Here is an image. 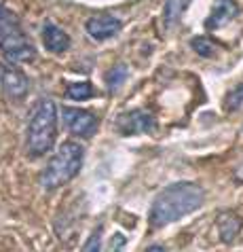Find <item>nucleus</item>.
<instances>
[{
	"instance_id": "f3484780",
	"label": "nucleus",
	"mask_w": 243,
	"mask_h": 252,
	"mask_svg": "<svg viewBox=\"0 0 243 252\" xmlns=\"http://www.w3.org/2000/svg\"><path fill=\"white\" fill-rule=\"evenodd\" d=\"M243 106V85H239L235 92L226 97V108L228 110H237Z\"/></svg>"
},
{
	"instance_id": "ddd939ff",
	"label": "nucleus",
	"mask_w": 243,
	"mask_h": 252,
	"mask_svg": "<svg viewBox=\"0 0 243 252\" xmlns=\"http://www.w3.org/2000/svg\"><path fill=\"white\" fill-rule=\"evenodd\" d=\"M184 0H167L165 2V13H163V22L165 28H171L180 19V15L184 13Z\"/></svg>"
},
{
	"instance_id": "20e7f679",
	"label": "nucleus",
	"mask_w": 243,
	"mask_h": 252,
	"mask_svg": "<svg viewBox=\"0 0 243 252\" xmlns=\"http://www.w3.org/2000/svg\"><path fill=\"white\" fill-rule=\"evenodd\" d=\"M82 159H85V149L79 142L68 140V142L59 146L53 159L47 163L40 183H43L45 189H57L61 185L70 183L76 174L81 172Z\"/></svg>"
},
{
	"instance_id": "7ed1b4c3",
	"label": "nucleus",
	"mask_w": 243,
	"mask_h": 252,
	"mask_svg": "<svg viewBox=\"0 0 243 252\" xmlns=\"http://www.w3.org/2000/svg\"><path fill=\"white\" fill-rule=\"evenodd\" d=\"M0 51L13 64L32 62L36 58V51H34L19 17L2 4H0Z\"/></svg>"
},
{
	"instance_id": "0eeeda50",
	"label": "nucleus",
	"mask_w": 243,
	"mask_h": 252,
	"mask_svg": "<svg viewBox=\"0 0 243 252\" xmlns=\"http://www.w3.org/2000/svg\"><path fill=\"white\" fill-rule=\"evenodd\" d=\"M155 117L146 110H129V113H123L116 119V125H119V131L125 136H135V134H146V131L155 129Z\"/></svg>"
},
{
	"instance_id": "423d86ee",
	"label": "nucleus",
	"mask_w": 243,
	"mask_h": 252,
	"mask_svg": "<svg viewBox=\"0 0 243 252\" xmlns=\"http://www.w3.org/2000/svg\"><path fill=\"white\" fill-rule=\"evenodd\" d=\"M0 83H2V89L6 92V95L13 97V100L26 97L27 87H30L27 76L15 64H9V62L0 64Z\"/></svg>"
},
{
	"instance_id": "9d476101",
	"label": "nucleus",
	"mask_w": 243,
	"mask_h": 252,
	"mask_svg": "<svg viewBox=\"0 0 243 252\" xmlns=\"http://www.w3.org/2000/svg\"><path fill=\"white\" fill-rule=\"evenodd\" d=\"M237 13H239L237 2H233V0H216L214 9H212V15L207 17L205 26L210 28V30H218V28H222L226 22H231Z\"/></svg>"
},
{
	"instance_id": "6ab92c4d",
	"label": "nucleus",
	"mask_w": 243,
	"mask_h": 252,
	"mask_svg": "<svg viewBox=\"0 0 243 252\" xmlns=\"http://www.w3.org/2000/svg\"><path fill=\"white\" fill-rule=\"evenodd\" d=\"M237 178H239V180H243V163L239 165V170H237Z\"/></svg>"
},
{
	"instance_id": "dca6fc26",
	"label": "nucleus",
	"mask_w": 243,
	"mask_h": 252,
	"mask_svg": "<svg viewBox=\"0 0 243 252\" xmlns=\"http://www.w3.org/2000/svg\"><path fill=\"white\" fill-rule=\"evenodd\" d=\"M102 248V227H97L91 235H89V240L85 242V246L81 248V252H100Z\"/></svg>"
},
{
	"instance_id": "2eb2a0df",
	"label": "nucleus",
	"mask_w": 243,
	"mask_h": 252,
	"mask_svg": "<svg viewBox=\"0 0 243 252\" xmlns=\"http://www.w3.org/2000/svg\"><path fill=\"white\" fill-rule=\"evenodd\" d=\"M190 45L201 58H210V55H214V51H216V47L212 45V40L205 38V36H194L190 40Z\"/></svg>"
},
{
	"instance_id": "9b49d317",
	"label": "nucleus",
	"mask_w": 243,
	"mask_h": 252,
	"mask_svg": "<svg viewBox=\"0 0 243 252\" xmlns=\"http://www.w3.org/2000/svg\"><path fill=\"white\" fill-rule=\"evenodd\" d=\"M218 231H220L222 242H226V244L233 242L235 237H237V233L241 231V219L233 212H224L218 219Z\"/></svg>"
},
{
	"instance_id": "f257e3e1",
	"label": "nucleus",
	"mask_w": 243,
	"mask_h": 252,
	"mask_svg": "<svg viewBox=\"0 0 243 252\" xmlns=\"http://www.w3.org/2000/svg\"><path fill=\"white\" fill-rule=\"evenodd\" d=\"M205 199V191L194 183H176L165 187L150 206L148 222L152 229L167 227L199 210Z\"/></svg>"
},
{
	"instance_id": "4468645a",
	"label": "nucleus",
	"mask_w": 243,
	"mask_h": 252,
	"mask_svg": "<svg viewBox=\"0 0 243 252\" xmlns=\"http://www.w3.org/2000/svg\"><path fill=\"white\" fill-rule=\"evenodd\" d=\"M127 74H129V70L125 64H119V66H114V68H110L108 70V74H106V85L110 92H114V89H119L125 81H127Z\"/></svg>"
},
{
	"instance_id": "f8f14e48",
	"label": "nucleus",
	"mask_w": 243,
	"mask_h": 252,
	"mask_svg": "<svg viewBox=\"0 0 243 252\" xmlns=\"http://www.w3.org/2000/svg\"><path fill=\"white\" fill-rule=\"evenodd\" d=\"M68 97L70 100H79V102H85V100H91L95 97V87L91 85L89 81H81V83H68Z\"/></svg>"
},
{
	"instance_id": "6e6552de",
	"label": "nucleus",
	"mask_w": 243,
	"mask_h": 252,
	"mask_svg": "<svg viewBox=\"0 0 243 252\" xmlns=\"http://www.w3.org/2000/svg\"><path fill=\"white\" fill-rule=\"evenodd\" d=\"M121 28H123L121 19L114 17V15H108V13H102V15L89 17L87 24H85L87 34L91 38H95V40H108V38H112V36H116V34L121 32Z\"/></svg>"
},
{
	"instance_id": "1a4fd4ad",
	"label": "nucleus",
	"mask_w": 243,
	"mask_h": 252,
	"mask_svg": "<svg viewBox=\"0 0 243 252\" xmlns=\"http://www.w3.org/2000/svg\"><path fill=\"white\" fill-rule=\"evenodd\" d=\"M43 45L51 53H64L70 49V36L59 26H55L53 22H47L43 28Z\"/></svg>"
},
{
	"instance_id": "f03ea898",
	"label": "nucleus",
	"mask_w": 243,
	"mask_h": 252,
	"mask_svg": "<svg viewBox=\"0 0 243 252\" xmlns=\"http://www.w3.org/2000/svg\"><path fill=\"white\" fill-rule=\"evenodd\" d=\"M55 138H57V106L53 100L43 97L38 100L36 108L32 113L30 125H27V155L43 157L53 149Z\"/></svg>"
},
{
	"instance_id": "a211bd4d",
	"label": "nucleus",
	"mask_w": 243,
	"mask_h": 252,
	"mask_svg": "<svg viewBox=\"0 0 243 252\" xmlns=\"http://www.w3.org/2000/svg\"><path fill=\"white\" fill-rule=\"evenodd\" d=\"M146 252H167V250H165L163 246H150V248L146 250Z\"/></svg>"
},
{
	"instance_id": "39448f33",
	"label": "nucleus",
	"mask_w": 243,
	"mask_h": 252,
	"mask_svg": "<svg viewBox=\"0 0 243 252\" xmlns=\"http://www.w3.org/2000/svg\"><path fill=\"white\" fill-rule=\"evenodd\" d=\"M61 119H64L66 129L79 138H91L97 131V125H100L93 113L82 108H64L61 110Z\"/></svg>"
}]
</instances>
